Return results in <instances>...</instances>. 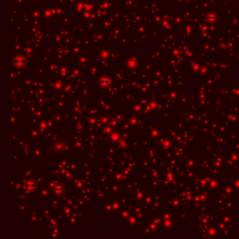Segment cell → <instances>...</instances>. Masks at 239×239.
<instances>
[{
  "mask_svg": "<svg viewBox=\"0 0 239 239\" xmlns=\"http://www.w3.org/2000/svg\"><path fill=\"white\" fill-rule=\"evenodd\" d=\"M15 66H19V67H23V66L25 65V59L23 58V56H18L17 58L15 59Z\"/></svg>",
  "mask_w": 239,
  "mask_h": 239,
  "instance_id": "6da1fadb",
  "label": "cell"
}]
</instances>
